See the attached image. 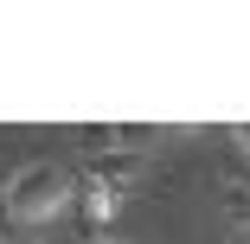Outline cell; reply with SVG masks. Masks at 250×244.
I'll list each match as a JSON object with an SVG mask.
<instances>
[{"instance_id":"cell-1","label":"cell","mask_w":250,"mask_h":244,"mask_svg":"<svg viewBox=\"0 0 250 244\" xmlns=\"http://www.w3.org/2000/svg\"><path fill=\"white\" fill-rule=\"evenodd\" d=\"M0 206H7V219H20V225H45V219H58L71 206V174L58 161L13 167V180L0 186Z\"/></svg>"},{"instance_id":"cell-2","label":"cell","mask_w":250,"mask_h":244,"mask_svg":"<svg viewBox=\"0 0 250 244\" xmlns=\"http://www.w3.org/2000/svg\"><path fill=\"white\" fill-rule=\"evenodd\" d=\"M141 174H147V155H128V148H109V155L90 161V180L103 186V193H122V186H135Z\"/></svg>"},{"instance_id":"cell-3","label":"cell","mask_w":250,"mask_h":244,"mask_svg":"<svg viewBox=\"0 0 250 244\" xmlns=\"http://www.w3.org/2000/svg\"><path fill=\"white\" fill-rule=\"evenodd\" d=\"M237 141H244V155H250V122H237Z\"/></svg>"},{"instance_id":"cell-4","label":"cell","mask_w":250,"mask_h":244,"mask_svg":"<svg viewBox=\"0 0 250 244\" xmlns=\"http://www.w3.org/2000/svg\"><path fill=\"white\" fill-rule=\"evenodd\" d=\"M20 244H39V238H20Z\"/></svg>"},{"instance_id":"cell-5","label":"cell","mask_w":250,"mask_h":244,"mask_svg":"<svg viewBox=\"0 0 250 244\" xmlns=\"http://www.w3.org/2000/svg\"><path fill=\"white\" fill-rule=\"evenodd\" d=\"M244 244H250V231H244Z\"/></svg>"}]
</instances>
